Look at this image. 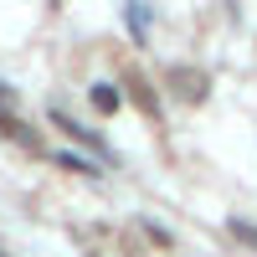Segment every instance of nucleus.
<instances>
[{
  "label": "nucleus",
  "instance_id": "f03ea898",
  "mask_svg": "<svg viewBox=\"0 0 257 257\" xmlns=\"http://www.w3.org/2000/svg\"><path fill=\"white\" fill-rule=\"evenodd\" d=\"M118 103H123V93L113 88V82H93V108H98V113H113Z\"/></svg>",
  "mask_w": 257,
  "mask_h": 257
},
{
  "label": "nucleus",
  "instance_id": "20e7f679",
  "mask_svg": "<svg viewBox=\"0 0 257 257\" xmlns=\"http://www.w3.org/2000/svg\"><path fill=\"white\" fill-rule=\"evenodd\" d=\"M0 98H6V82H0Z\"/></svg>",
  "mask_w": 257,
  "mask_h": 257
},
{
  "label": "nucleus",
  "instance_id": "7ed1b4c3",
  "mask_svg": "<svg viewBox=\"0 0 257 257\" xmlns=\"http://www.w3.org/2000/svg\"><path fill=\"white\" fill-rule=\"evenodd\" d=\"M57 165H62V170H82V175H93V165L77 160V155H57Z\"/></svg>",
  "mask_w": 257,
  "mask_h": 257
},
{
  "label": "nucleus",
  "instance_id": "f257e3e1",
  "mask_svg": "<svg viewBox=\"0 0 257 257\" xmlns=\"http://www.w3.org/2000/svg\"><path fill=\"white\" fill-rule=\"evenodd\" d=\"M52 123H57V128H67V134H72V139H82V144H88V149H98V155H108V149H103V139L93 134V128H82L77 118H67V113H62V108H57V103H52Z\"/></svg>",
  "mask_w": 257,
  "mask_h": 257
}]
</instances>
